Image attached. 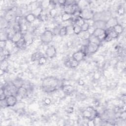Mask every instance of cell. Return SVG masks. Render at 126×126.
<instances>
[{
  "mask_svg": "<svg viewBox=\"0 0 126 126\" xmlns=\"http://www.w3.org/2000/svg\"><path fill=\"white\" fill-rule=\"evenodd\" d=\"M60 84L59 79L54 77H48L45 78L42 83L43 90L47 93L55 91Z\"/></svg>",
  "mask_w": 126,
  "mask_h": 126,
  "instance_id": "1",
  "label": "cell"
},
{
  "mask_svg": "<svg viewBox=\"0 0 126 126\" xmlns=\"http://www.w3.org/2000/svg\"><path fill=\"white\" fill-rule=\"evenodd\" d=\"M97 112L92 107H88L82 112L83 117L88 120H94L97 116Z\"/></svg>",
  "mask_w": 126,
  "mask_h": 126,
  "instance_id": "2",
  "label": "cell"
},
{
  "mask_svg": "<svg viewBox=\"0 0 126 126\" xmlns=\"http://www.w3.org/2000/svg\"><path fill=\"white\" fill-rule=\"evenodd\" d=\"M111 18V13L107 11H104L94 14L93 20V21L102 20L106 22Z\"/></svg>",
  "mask_w": 126,
  "mask_h": 126,
  "instance_id": "3",
  "label": "cell"
},
{
  "mask_svg": "<svg viewBox=\"0 0 126 126\" xmlns=\"http://www.w3.org/2000/svg\"><path fill=\"white\" fill-rule=\"evenodd\" d=\"M4 90L6 95L17 94L18 88L14 85L12 82L7 83L3 87Z\"/></svg>",
  "mask_w": 126,
  "mask_h": 126,
  "instance_id": "4",
  "label": "cell"
},
{
  "mask_svg": "<svg viewBox=\"0 0 126 126\" xmlns=\"http://www.w3.org/2000/svg\"><path fill=\"white\" fill-rule=\"evenodd\" d=\"M40 40L42 42L48 44L52 41L53 38V33L49 30H46L40 35Z\"/></svg>",
  "mask_w": 126,
  "mask_h": 126,
  "instance_id": "5",
  "label": "cell"
},
{
  "mask_svg": "<svg viewBox=\"0 0 126 126\" xmlns=\"http://www.w3.org/2000/svg\"><path fill=\"white\" fill-rule=\"evenodd\" d=\"M94 15V13L92 10L87 8H85L81 10L79 16L85 21L93 20Z\"/></svg>",
  "mask_w": 126,
  "mask_h": 126,
  "instance_id": "6",
  "label": "cell"
},
{
  "mask_svg": "<svg viewBox=\"0 0 126 126\" xmlns=\"http://www.w3.org/2000/svg\"><path fill=\"white\" fill-rule=\"evenodd\" d=\"M5 100L7 107L14 106L17 101L16 97L14 95H7L5 98Z\"/></svg>",
  "mask_w": 126,
  "mask_h": 126,
  "instance_id": "7",
  "label": "cell"
},
{
  "mask_svg": "<svg viewBox=\"0 0 126 126\" xmlns=\"http://www.w3.org/2000/svg\"><path fill=\"white\" fill-rule=\"evenodd\" d=\"M118 24V20L114 17H111L106 22V29L113 28Z\"/></svg>",
  "mask_w": 126,
  "mask_h": 126,
  "instance_id": "8",
  "label": "cell"
},
{
  "mask_svg": "<svg viewBox=\"0 0 126 126\" xmlns=\"http://www.w3.org/2000/svg\"><path fill=\"white\" fill-rule=\"evenodd\" d=\"M45 54L46 56L50 58H52L55 56L56 54V50L54 46H49L46 50Z\"/></svg>",
  "mask_w": 126,
  "mask_h": 126,
  "instance_id": "9",
  "label": "cell"
},
{
  "mask_svg": "<svg viewBox=\"0 0 126 126\" xmlns=\"http://www.w3.org/2000/svg\"><path fill=\"white\" fill-rule=\"evenodd\" d=\"M87 47L88 53L93 54L97 51L99 48V45L94 43L89 42Z\"/></svg>",
  "mask_w": 126,
  "mask_h": 126,
  "instance_id": "10",
  "label": "cell"
},
{
  "mask_svg": "<svg viewBox=\"0 0 126 126\" xmlns=\"http://www.w3.org/2000/svg\"><path fill=\"white\" fill-rule=\"evenodd\" d=\"M86 55L81 50L77 51L76 52H75L72 55V58L76 60V61L78 62L79 63L83 60V59L84 58Z\"/></svg>",
  "mask_w": 126,
  "mask_h": 126,
  "instance_id": "11",
  "label": "cell"
},
{
  "mask_svg": "<svg viewBox=\"0 0 126 126\" xmlns=\"http://www.w3.org/2000/svg\"><path fill=\"white\" fill-rule=\"evenodd\" d=\"M92 25L95 29H101L105 30L106 29V22L102 20L94 21Z\"/></svg>",
  "mask_w": 126,
  "mask_h": 126,
  "instance_id": "12",
  "label": "cell"
},
{
  "mask_svg": "<svg viewBox=\"0 0 126 126\" xmlns=\"http://www.w3.org/2000/svg\"><path fill=\"white\" fill-rule=\"evenodd\" d=\"M28 91V90L27 89L22 86L18 89L16 95L22 98H24L27 96Z\"/></svg>",
  "mask_w": 126,
  "mask_h": 126,
  "instance_id": "13",
  "label": "cell"
},
{
  "mask_svg": "<svg viewBox=\"0 0 126 126\" xmlns=\"http://www.w3.org/2000/svg\"><path fill=\"white\" fill-rule=\"evenodd\" d=\"M65 63L66 66H67L68 67L75 68V67H76L78 65L79 62L76 61V60H74L72 58L71 59H68Z\"/></svg>",
  "mask_w": 126,
  "mask_h": 126,
  "instance_id": "14",
  "label": "cell"
},
{
  "mask_svg": "<svg viewBox=\"0 0 126 126\" xmlns=\"http://www.w3.org/2000/svg\"><path fill=\"white\" fill-rule=\"evenodd\" d=\"M23 36V34L21 31L16 32L14 33V34L13 35V37H12L10 40L12 42L15 43L17 42H18L19 40H20L22 38Z\"/></svg>",
  "mask_w": 126,
  "mask_h": 126,
  "instance_id": "15",
  "label": "cell"
},
{
  "mask_svg": "<svg viewBox=\"0 0 126 126\" xmlns=\"http://www.w3.org/2000/svg\"><path fill=\"white\" fill-rule=\"evenodd\" d=\"M90 34L88 31H81L78 34L79 37L81 39V40H86L88 39L90 36Z\"/></svg>",
  "mask_w": 126,
  "mask_h": 126,
  "instance_id": "16",
  "label": "cell"
},
{
  "mask_svg": "<svg viewBox=\"0 0 126 126\" xmlns=\"http://www.w3.org/2000/svg\"><path fill=\"white\" fill-rule=\"evenodd\" d=\"M88 40H89V42L97 44H98L99 45V44H100V42L101 41L98 37L95 36L93 34L90 35Z\"/></svg>",
  "mask_w": 126,
  "mask_h": 126,
  "instance_id": "17",
  "label": "cell"
},
{
  "mask_svg": "<svg viewBox=\"0 0 126 126\" xmlns=\"http://www.w3.org/2000/svg\"><path fill=\"white\" fill-rule=\"evenodd\" d=\"M23 37L25 38V40L26 42L27 45H29L32 43V38L31 34L29 32H26L24 34H23Z\"/></svg>",
  "mask_w": 126,
  "mask_h": 126,
  "instance_id": "18",
  "label": "cell"
},
{
  "mask_svg": "<svg viewBox=\"0 0 126 126\" xmlns=\"http://www.w3.org/2000/svg\"><path fill=\"white\" fill-rule=\"evenodd\" d=\"M15 44L17 47L20 48V49H23L24 47H25L26 46H27L26 41H25V38H24L23 36L20 40H19L18 42L15 43Z\"/></svg>",
  "mask_w": 126,
  "mask_h": 126,
  "instance_id": "19",
  "label": "cell"
},
{
  "mask_svg": "<svg viewBox=\"0 0 126 126\" xmlns=\"http://www.w3.org/2000/svg\"><path fill=\"white\" fill-rule=\"evenodd\" d=\"M36 19V16L33 15L32 13L28 14L25 17V20L27 22L29 23H32Z\"/></svg>",
  "mask_w": 126,
  "mask_h": 126,
  "instance_id": "20",
  "label": "cell"
},
{
  "mask_svg": "<svg viewBox=\"0 0 126 126\" xmlns=\"http://www.w3.org/2000/svg\"><path fill=\"white\" fill-rule=\"evenodd\" d=\"M44 56V55L41 52H36L33 54L31 57V60L32 61H38L41 57Z\"/></svg>",
  "mask_w": 126,
  "mask_h": 126,
  "instance_id": "21",
  "label": "cell"
},
{
  "mask_svg": "<svg viewBox=\"0 0 126 126\" xmlns=\"http://www.w3.org/2000/svg\"><path fill=\"white\" fill-rule=\"evenodd\" d=\"M62 90L64 93L68 94L71 93L73 91V89L72 86L71 85H64L63 86Z\"/></svg>",
  "mask_w": 126,
  "mask_h": 126,
  "instance_id": "22",
  "label": "cell"
},
{
  "mask_svg": "<svg viewBox=\"0 0 126 126\" xmlns=\"http://www.w3.org/2000/svg\"><path fill=\"white\" fill-rule=\"evenodd\" d=\"M113 29L114 31L118 35L121 34L123 32V28L122 26L119 24H118L117 25H116L115 27H114V28Z\"/></svg>",
  "mask_w": 126,
  "mask_h": 126,
  "instance_id": "23",
  "label": "cell"
},
{
  "mask_svg": "<svg viewBox=\"0 0 126 126\" xmlns=\"http://www.w3.org/2000/svg\"><path fill=\"white\" fill-rule=\"evenodd\" d=\"M12 82L18 89L22 87L24 84V81L21 79H16Z\"/></svg>",
  "mask_w": 126,
  "mask_h": 126,
  "instance_id": "24",
  "label": "cell"
},
{
  "mask_svg": "<svg viewBox=\"0 0 126 126\" xmlns=\"http://www.w3.org/2000/svg\"><path fill=\"white\" fill-rule=\"evenodd\" d=\"M43 11V8L41 7H37L32 11V14L34 15L36 17H39Z\"/></svg>",
  "mask_w": 126,
  "mask_h": 126,
  "instance_id": "25",
  "label": "cell"
},
{
  "mask_svg": "<svg viewBox=\"0 0 126 126\" xmlns=\"http://www.w3.org/2000/svg\"><path fill=\"white\" fill-rule=\"evenodd\" d=\"M72 17V15L64 12L62 16V21H68V20H71Z\"/></svg>",
  "mask_w": 126,
  "mask_h": 126,
  "instance_id": "26",
  "label": "cell"
},
{
  "mask_svg": "<svg viewBox=\"0 0 126 126\" xmlns=\"http://www.w3.org/2000/svg\"><path fill=\"white\" fill-rule=\"evenodd\" d=\"M8 67V63L6 60L0 62V70L5 71Z\"/></svg>",
  "mask_w": 126,
  "mask_h": 126,
  "instance_id": "27",
  "label": "cell"
},
{
  "mask_svg": "<svg viewBox=\"0 0 126 126\" xmlns=\"http://www.w3.org/2000/svg\"><path fill=\"white\" fill-rule=\"evenodd\" d=\"M65 28H66V35H70L74 33V29H73V25L68 26Z\"/></svg>",
  "mask_w": 126,
  "mask_h": 126,
  "instance_id": "28",
  "label": "cell"
},
{
  "mask_svg": "<svg viewBox=\"0 0 126 126\" xmlns=\"http://www.w3.org/2000/svg\"><path fill=\"white\" fill-rule=\"evenodd\" d=\"M73 29H74V33L78 35L82 31L81 27L76 25H73Z\"/></svg>",
  "mask_w": 126,
  "mask_h": 126,
  "instance_id": "29",
  "label": "cell"
},
{
  "mask_svg": "<svg viewBox=\"0 0 126 126\" xmlns=\"http://www.w3.org/2000/svg\"><path fill=\"white\" fill-rule=\"evenodd\" d=\"M59 35L61 36H63L66 35V28L62 27L60 30Z\"/></svg>",
  "mask_w": 126,
  "mask_h": 126,
  "instance_id": "30",
  "label": "cell"
},
{
  "mask_svg": "<svg viewBox=\"0 0 126 126\" xmlns=\"http://www.w3.org/2000/svg\"><path fill=\"white\" fill-rule=\"evenodd\" d=\"M90 26V24L85 21V23L81 27L82 31H87Z\"/></svg>",
  "mask_w": 126,
  "mask_h": 126,
  "instance_id": "31",
  "label": "cell"
},
{
  "mask_svg": "<svg viewBox=\"0 0 126 126\" xmlns=\"http://www.w3.org/2000/svg\"><path fill=\"white\" fill-rule=\"evenodd\" d=\"M50 4V1H48V0H44V1H42L41 3V7L43 8H47L49 5Z\"/></svg>",
  "mask_w": 126,
  "mask_h": 126,
  "instance_id": "32",
  "label": "cell"
},
{
  "mask_svg": "<svg viewBox=\"0 0 126 126\" xmlns=\"http://www.w3.org/2000/svg\"><path fill=\"white\" fill-rule=\"evenodd\" d=\"M38 63L40 65H42V64H45L46 62H47V59L46 58L44 57V56H43V57H41L38 60Z\"/></svg>",
  "mask_w": 126,
  "mask_h": 126,
  "instance_id": "33",
  "label": "cell"
},
{
  "mask_svg": "<svg viewBox=\"0 0 126 126\" xmlns=\"http://www.w3.org/2000/svg\"><path fill=\"white\" fill-rule=\"evenodd\" d=\"M7 45V40H0V49H4Z\"/></svg>",
  "mask_w": 126,
  "mask_h": 126,
  "instance_id": "34",
  "label": "cell"
},
{
  "mask_svg": "<svg viewBox=\"0 0 126 126\" xmlns=\"http://www.w3.org/2000/svg\"><path fill=\"white\" fill-rule=\"evenodd\" d=\"M95 29L94 27V26H93V25H91V26L90 25L87 31L89 32V33H90V34H93V33H94V30H95Z\"/></svg>",
  "mask_w": 126,
  "mask_h": 126,
  "instance_id": "35",
  "label": "cell"
},
{
  "mask_svg": "<svg viewBox=\"0 0 126 126\" xmlns=\"http://www.w3.org/2000/svg\"><path fill=\"white\" fill-rule=\"evenodd\" d=\"M124 12H125V10L123 7H121L119 8L118 10V13L120 15H123L124 13Z\"/></svg>",
  "mask_w": 126,
  "mask_h": 126,
  "instance_id": "36",
  "label": "cell"
},
{
  "mask_svg": "<svg viewBox=\"0 0 126 126\" xmlns=\"http://www.w3.org/2000/svg\"><path fill=\"white\" fill-rule=\"evenodd\" d=\"M56 13H57V11L55 8H53L50 10V14L52 16H55Z\"/></svg>",
  "mask_w": 126,
  "mask_h": 126,
  "instance_id": "37",
  "label": "cell"
},
{
  "mask_svg": "<svg viewBox=\"0 0 126 126\" xmlns=\"http://www.w3.org/2000/svg\"><path fill=\"white\" fill-rule=\"evenodd\" d=\"M88 126H94L95 125V123L94 120H89V121L87 124Z\"/></svg>",
  "mask_w": 126,
  "mask_h": 126,
  "instance_id": "38",
  "label": "cell"
},
{
  "mask_svg": "<svg viewBox=\"0 0 126 126\" xmlns=\"http://www.w3.org/2000/svg\"><path fill=\"white\" fill-rule=\"evenodd\" d=\"M60 29H61V28H58V27L55 28L54 29V32L56 34H59V31H60Z\"/></svg>",
  "mask_w": 126,
  "mask_h": 126,
  "instance_id": "39",
  "label": "cell"
},
{
  "mask_svg": "<svg viewBox=\"0 0 126 126\" xmlns=\"http://www.w3.org/2000/svg\"><path fill=\"white\" fill-rule=\"evenodd\" d=\"M44 102H45V103L46 104L48 105V104H49L51 102V101L50 99H49V98H46V99H45Z\"/></svg>",
  "mask_w": 126,
  "mask_h": 126,
  "instance_id": "40",
  "label": "cell"
}]
</instances>
